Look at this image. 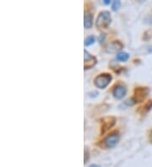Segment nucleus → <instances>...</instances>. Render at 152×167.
Masks as SVG:
<instances>
[{"instance_id": "f257e3e1", "label": "nucleus", "mask_w": 152, "mask_h": 167, "mask_svg": "<svg viewBox=\"0 0 152 167\" xmlns=\"http://www.w3.org/2000/svg\"><path fill=\"white\" fill-rule=\"evenodd\" d=\"M112 21V17H111V14L109 11H102L100 13L99 15L96 19V25L98 29H106L109 26Z\"/></svg>"}, {"instance_id": "1a4fd4ad", "label": "nucleus", "mask_w": 152, "mask_h": 167, "mask_svg": "<svg viewBox=\"0 0 152 167\" xmlns=\"http://www.w3.org/2000/svg\"><path fill=\"white\" fill-rule=\"evenodd\" d=\"M84 25L85 29H89L91 27L93 23V15L90 13H85L84 16Z\"/></svg>"}, {"instance_id": "6e6552de", "label": "nucleus", "mask_w": 152, "mask_h": 167, "mask_svg": "<svg viewBox=\"0 0 152 167\" xmlns=\"http://www.w3.org/2000/svg\"><path fill=\"white\" fill-rule=\"evenodd\" d=\"M123 46H124L120 41H113L107 46L106 52L108 53H115L118 52L119 50H121L123 48Z\"/></svg>"}, {"instance_id": "423d86ee", "label": "nucleus", "mask_w": 152, "mask_h": 167, "mask_svg": "<svg viewBox=\"0 0 152 167\" xmlns=\"http://www.w3.org/2000/svg\"><path fill=\"white\" fill-rule=\"evenodd\" d=\"M116 119L114 118H105L102 120V133H104L106 131L110 129L115 124Z\"/></svg>"}, {"instance_id": "ddd939ff", "label": "nucleus", "mask_w": 152, "mask_h": 167, "mask_svg": "<svg viewBox=\"0 0 152 167\" xmlns=\"http://www.w3.org/2000/svg\"><path fill=\"white\" fill-rule=\"evenodd\" d=\"M120 5H121V2L120 1H114L113 3H112V9L114 11H117L120 8Z\"/></svg>"}, {"instance_id": "4468645a", "label": "nucleus", "mask_w": 152, "mask_h": 167, "mask_svg": "<svg viewBox=\"0 0 152 167\" xmlns=\"http://www.w3.org/2000/svg\"><path fill=\"white\" fill-rule=\"evenodd\" d=\"M149 140H150V142L152 143V130L150 132V133H149Z\"/></svg>"}, {"instance_id": "f8f14e48", "label": "nucleus", "mask_w": 152, "mask_h": 167, "mask_svg": "<svg viewBox=\"0 0 152 167\" xmlns=\"http://www.w3.org/2000/svg\"><path fill=\"white\" fill-rule=\"evenodd\" d=\"M96 41V37L94 36H88L85 40V46H90V45H92Z\"/></svg>"}, {"instance_id": "dca6fc26", "label": "nucleus", "mask_w": 152, "mask_h": 167, "mask_svg": "<svg viewBox=\"0 0 152 167\" xmlns=\"http://www.w3.org/2000/svg\"><path fill=\"white\" fill-rule=\"evenodd\" d=\"M104 3H105L106 4H108V3H111V1H109V0H106V1H105V2H104Z\"/></svg>"}, {"instance_id": "20e7f679", "label": "nucleus", "mask_w": 152, "mask_h": 167, "mask_svg": "<svg viewBox=\"0 0 152 167\" xmlns=\"http://www.w3.org/2000/svg\"><path fill=\"white\" fill-rule=\"evenodd\" d=\"M119 141V134L117 132L110 133L108 136L106 137L104 140V144L107 148H112L114 147L118 142Z\"/></svg>"}, {"instance_id": "9d476101", "label": "nucleus", "mask_w": 152, "mask_h": 167, "mask_svg": "<svg viewBox=\"0 0 152 167\" xmlns=\"http://www.w3.org/2000/svg\"><path fill=\"white\" fill-rule=\"evenodd\" d=\"M129 58V55L127 53H119L117 55V59L121 62H126Z\"/></svg>"}, {"instance_id": "f03ea898", "label": "nucleus", "mask_w": 152, "mask_h": 167, "mask_svg": "<svg viewBox=\"0 0 152 167\" xmlns=\"http://www.w3.org/2000/svg\"><path fill=\"white\" fill-rule=\"evenodd\" d=\"M112 75L109 74H102L95 79L94 84L98 89H105L112 80Z\"/></svg>"}, {"instance_id": "f3484780", "label": "nucleus", "mask_w": 152, "mask_h": 167, "mask_svg": "<svg viewBox=\"0 0 152 167\" xmlns=\"http://www.w3.org/2000/svg\"><path fill=\"white\" fill-rule=\"evenodd\" d=\"M90 167H100L99 165H90Z\"/></svg>"}, {"instance_id": "7ed1b4c3", "label": "nucleus", "mask_w": 152, "mask_h": 167, "mask_svg": "<svg viewBox=\"0 0 152 167\" xmlns=\"http://www.w3.org/2000/svg\"><path fill=\"white\" fill-rule=\"evenodd\" d=\"M149 94V89L145 87H139L134 90V95H133V101L134 103L136 102H142L145 97Z\"/></svg>"}, {"instance_id": "2eb2a0df", "label": "nucleus", "mask_w": 152, "mask_h": 167, "mask_svg": "<svg viewBox=\"0 0 152 167\" xmlns=\"http://www.w3.org/2000/svg\"><path fill=\"white\" fill-rule=\"evenodd\" d=\"M104 36H104V34H103L101 36V37H100V42H101V43L102 42V39L104 40Z\"/></svg>"}, {"instance_id": "39448f33", "label": "nucleus", "mask_w": 152, "mask_h": 167, "mask_svg": "<svg viewBox=\"0 0 152 167\" xmlns=\"http://www.w3.org/2000/svg\"><path fill=\"white\" fill-rule=\"evenodd\" d=\"M84 58H85V62H84V68L85 69H89V68H93L94 66L96 64L97 60L96 58L92 56L90 53L87 52L86 50L84 51Z\"/></svg>"}, {"instance_id": "9b49d317", "label": "nucleus", "mask_w": 152, "mask_h": 167, "mask_svg": "<svg viewBox=\"0 0 152 167\" xmlns=\"http://www.w3.org/2000/svg\"><path fill=\"white\" fill-rule=\"evenodd\" d=\"M151 107H152V101H149L146 104H145V105H144L143 107H141V108L140 109H141V110H140L141 113H142V114H145V112L149 111L151 109Z\"/></svg>"}, {"instance_id": "0eeeda50", "label": "nucleus", "mask_w": 152, "mask_h": 167, "mask_svg": "<svg viewBox=\"0 0 152 167\" xmlns=\"http://www.w3.org/2000/svg\"><path fill=\"white\" fill-rule=\"evenodd\" d=\"M127 93V89L126 87L122 85V84H118L115 87V89L113 90V96L116 99L121 100L124 98L125 95Z\"/></svg>"}]
</instances>
